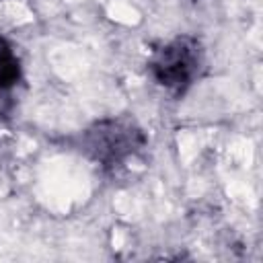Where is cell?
Listing matches in <instances>:
<instances>
[{"mask_svg":"<svg viewBox=\"0 0 263 263\" xmlns=\"http://www.w3.org/2000/svg\"><path fill=\"white\" fill-rule=\"evenodd\" d=\"M201 66V47L193 37H177L154 51L150 60V72L154 80L175 92L181 95L195 80Z\"/></svg>","mask_w":263,"mask_h":263,"instance_id":"obj_1","label":"cell"},{"mask_svg":"<svg viewBox=\"0 0 263 263\" xmlns=\"http://www.w3.org/2000/svg\"><path fill=\"white\" fill-rule=\"evenodd\" d=\"M144 146V136L132 119H105L86 134V148L105 164H119Z\"/></svg>","mask_w":263,"mask_h":263,"instance_id":"obj_2","label":"cell"},{"mask_svg":"<svg viewBox=\"0 0 263 263\" xmlns=\"http://www.w3.org/2000/svg\"><path fill=\"white\" fill-rule=\"evenodd\" d=\"M21 78V64L10 43L0 35V90L12 88Z\"/></svg>","mask_w":263,"mask_h":263,"instance_id":"obj_3","label":"cell"}]
</instances>
